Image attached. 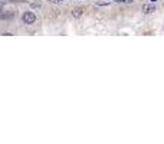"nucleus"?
<instances>
[{"instance_id": "obj_6", "label": "nucleus", "mask_w": 164, "mask_h": 144, "mask_svg": "<svg viewBox=\"0 0 164 144\" xmlns=\"http://www.w3.org/2000/svg\"><path fill=\"white\" fill-rule=\"evenodd\" d=\"M4 3H6V0H0V7H1V6H4Z\"/></svg>"}, {"instance_id": "obj_10", "label": "nucleus", "mask_w": 164, "mask_h": 144, "mask_svg": "<svg viewBox=\"0 0 164 144\" xmlns=\"http://www.w3.org/2000/svg\"><path fill=\"white\" fill-rule=\"evenodd\" d=\"M58 1H63V0H58Z\"/></svg>"}, {"instance_id": "obj_3", "label": "nucleus", "mask_w": 164, "mask_h": 144, "mask_svg": "<svg viewBox=\"0 0 164 144\" xmlns=\"http://www.w3.org/2000/svg\"><path fill=\"white\" fill-rule=\"evenodd\" d=\"M82 15H83V7H75V9L72 10V16L76 17V19H79Z\"/></svg>"}, {"instance_id": "obj_7", "label": "nucleus", "mask_w": 164, "mask_h": 144, "mask_svg": "<svg viewBox=\"0 0 164 144\" xmlns=\"http://www.w3.org/2000/svg\"><path fill=\"white\" fill-rule=\"evenodd\" d=\"M3 36H12V33H9V32H4V33H1Z\"/></svg>"}, {"instance_id": "obj_9", "label": "nucleus", "mask_w": 164, "mask_h": 144, "mask_svg": "<svg viewBox=\"0 0 164 144\" xmlns=\"http://www.w3.org/2000/svg\"><path fill=\"white\" fill-rule=\"evenodd\" d=\"M151 1H153V3H156V1H157V0H151Z\"/></svg>"}, {"instance_id": "obj_8", "label": "nucleus", "mask_w": 164, "mask_h": 144, "mask_svg": "<svg viewBox=\"0 0 164 144\" xmlns=\"http://www.w3.org/2000/svg\"><path fill=\"white\" fill-rule=\"evenodd\" d=\"M48 1H58V0H48Z\"/></svg>"}, {"instance_id": "obj_5", "label": "nucleus", "mask_w": 164, "mask_h": 144, "mask_svg": "<svg viewBox=\"0 0 164 144\" xmlns=\"http://www.w3.org/2000/svg\"><path fill=\"white\" fill-rule=\"evenodd\" d=\"M117 1H120V3H131L132 0H117Z\"/></svg>"}, {"instance_id": "obj_2", "label": "nucleus", "mask_w": 164, "mask_h": 144, "mask_svg": "<svg viewBox=\"0 0 164 144\" xmlns=\"http://www.w3.org/2000/svg\"><path fill=\"white\" fill-rule=\"evenodd\" d=\"M153 12H156V6H154V4H144V6H143V13L150 15V13H153Z\"/></svg>"}, {"instance_id": "obj_1", "label": "nucleus", "mask_w": 164, "mask_h": 144, "mask_svg": "<svg viewBox=\"0 0 164 144\" xmlns=\"http://www.w3.org/2000/svg\"><path fill=\"white\" fill-rule=\"evenodd\" d=\"M22 22L25 25H33L36 22V15L33 12H25L22 16Z\"/></svg>"}, {"instance_id": "obj_4", "label": "nucleus", "mask_w": 164, "mask_h": 144, "mask_svg": "<svg viewBox=\"0 0 164 144\" xmlns=\"http://www.w3.org/2000/svg\"><path fill=\"white\" fill-rule=\"evenodd\" d=\"M4 15H6V13H4V12L1 10V7H0V20H1V19H4Z\"/></svg>"}]
</instances>
